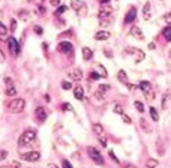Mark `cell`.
I'll return each instance as SVG.
<instances>
[{
    "label": "cell",
    "instance_id": "cell-12",
    "mask_svg": "<svg viewBox=\"0 0 171 168\" xmlns=\"http://www.w3.org/2000/svg\"><path fill=\"white\" fill-rule=\"evenodd\" d=\"M135 19H137V7L132 6L128 10V13L125 14V23H132Z\"/></svg>",
    "mask_w": 171,
    "mask_h": 168
},
{
    "label": "cell",
    "instance_id": "cell-17",
    "mask_svg": "<svg viewBox=\"0 0 171 168\" xmlns=\"http://www.w3.org/2000/svg\"><path fill=\"white\" fill-rule=\"evenodd\" d=\"M73 96L76 98L78 101H82V99H84V88H82L81 85H76V86L73 88Z\"/></svg>",
    "mask_w": 171,
    "mask_h": 168
},
{
    "label": "cell",
    "instance_id": "cell-27",
    "mask_svg": "<svg viewBox=\"0 0 171 168\" xmlns=\"http://www.w3.org/2000/svg\"><path fill=\"white\" fill-rule=\"evenodd\" d=\"M134 106L137 108V111H138V112H144V105L139 102V101H135V102H134Z\"/></svg>",
    "mask_w": 171,
    "mask_h": 168
},
{
    "label": "cell",
    "instance_id": "cell-5",
    "mask_svg": "<svg viewBox=\"0 0 171 168\" xmlns=\"http://www.w3.org/2000/svg\"><path fill=\"white\" fill-rule=\"evenodd\" d=\"M139 88H141V90H142V93L145 95L147 99H148V98H150V99H154V98H155V93H154V90H152V86L148 81H141V82H139Z\"/></svg>",
    "mask_w": 171,
    "mask_h": 168
},
{
    "label": "cell",
    "instance_id": "cell-52",
    "mask_svg": "<svg viewBox=\"0 0 171 168\" xmlns=\"http://www.w3.org/2000/svg\"><path fill=\"white\" fill-rule=\"evenodd\" d=\"M2 62H5V56H3V55L0 53V63H2Z\"/></svg>",
    "mask_w": 171,
    "mask_h": 168
},
{
    "label": "cell",
    "instance_id": "cell-4",
    "mask_svg": "<svg viewBox=\"0 0 171 168\" xmlns=\"http://www.w3.org/2000/svg\"><path fill=\"white\" fill-rule=\"evenodd\" d=\"M86 152L89 155V158L92 160L95 164H98V165H102L104 164V158H102V154L99 152L96 148H93V147H88L86 148Z\"/></svg>",
    "mask_w": 171,
    "mask_h": 168
},
{
    "label": "cell",
    "instance_id": "cell-36",
    "mask_svg": "<svg viewBox=\"0 0 171 168\" xmlns=\"http://www.w3.org/2000/svg\"><path fill=\"white\" fill-rule=\"evenodd\" d=\"M122 121H124L125 124H132V121H131V118L128 115H125V114H122Z\"/></svg>",
    "mask_w": 171,
    "mask_h": 168
},
{
    "label": "cell",
    "instance_id": "cell-49",
    "mask_svg": "<svg viewBox=\"0 0 171 168\" xmlns=\"http://www.w3.org/2000/svg\"><path fill=\"white\" fill-rule=\"evenodd\" d=\"M124 168H137V167L132 165V164H127V165H124Z\"/></svg>",
    "mask_w": 171,
    "mask_h": 168
},
{
    "label": "cell",
    "instance_id": "cell-50",
    "mask_svg": "<svg viewBox=\"0 0 171 168\" xmlns=\"http://www.w3.org/2000/svg\"><path fill=\"white\" fill-rule=\"evenodd\" d=\"M47 168H59V167H58L56 164H49V165H47Z\"/></svg>",
    "mask_w": 171,
    "mask_h": 168
},
{
    "label": "cell",
    "instance_id": "cell-55",
    "mask_svg": "<svg viewBox=\"0 0 171 168\" xmlns=\"http://www.w3.org/2000/svg\"><path fill=\"white\" fill-rule=\"evenodd\" d=\"M17 168H20V167H17Z\"/></svg>",
    "mask_w": 171,
    "mask_h": 168
},
{
    "label": "cell",
    "instance_id": "cell-26",
    "mask_svg": "<svg viewBox=\"0 0 171 168\" xmlns=\"http://www.w3.org/2000/svg\"><path fill=\"white\" fill-rule=\"evenodd\" d=\"M150 115H151L152 121H158V112H157V109H155L154 106H151V108H150Z\"/></svg>",
    "mask_w": 171,
    "mask_h": 168
},
{
    "label": "cell",
    "instance_id": "cell-30",
    "mask_svg": "<svg viewBox=\"0 0 171 168\" xmlns=\"http://www.w3.org/2000/svg\"><path fill=\"white\" fill-rule=\"evenodd\" d=\"M114 112H115V114H119V115H122V114H124V109H122L121 105H114Z\"/></svg>",
    "mask_w": 171,
    "mask_h": 168
},
{
    "label": "cell",
    "instance_id": "cell-22",
    "mask_svg": "<svg viewBox=\"0 0 171 168\" xmlns=\"http://www.w3.org/2000/svg\"><path fill=\"white\" fill-rule=\"evenodd\" d=\"M118 79H119V82H122V84H125V85L130 84V82H128V76H127L125 71H119L118 72Z\"/></svg>",
    "mask_w": 171,
    "mask_h": 168
},
{
    "label": "cell",
    "instance_id": "cell-34",
    "mask_svg": "<svg viewBox=\"0 0 171 168\" xmlns=\"http://www.w3.org/2000/svg\"><path fill=\"white\" fill-rule=\"evenodd\" d=\"M68 10V6H59L58 7V10H56V13H55V16L56 14H60V13H63V12H66Z\"/></svg>",
    "mask_w": 171,
    "mask_h": 168
},
{
    "label": "cell",
    "instance_id": "cell-47",
    "mask_svg": "<svg viewBox=\"0 0 171 168\" xmlns=\"http://www.w3.org/2000/svg\"><path fill=\"white\" fill-rule=\"evenodd\" d=\"M50 5H53V6H59V0H50Z\"/></svg>",
    "mask_w": 171,
    "mask_h": 168
},
{
    "label": "cell",
    "instance_id": "cell-28",
    "mask_svg": "<svg viewBox=\"0 0 171 168\" xmlns=\"http://www.w3.org/2000/svg\"><path fill=\"white\" fill-rule=\"evenodd\" d=\"M6 93L9 95V96H14V95H16V89H14V86H7Z\"/></svg>",
    "mask_w": 171,
    "mask_h": 168
},
{
    "label": "cell",
    "instance_id": "cell-46",
    "mask_svg": "<svg viewBox=\"0 0 171 168\" xmlns=\"http://www.w3.org/2000/svg\"><path fill=\"white\" fill-rule=\"evenodd\" d=\"M108 89H109L108 85H101V86H99V90H102V92H105V90H108Z\"/></svg>",
    "mask_w": 171,
    "mask_h": 168
},
{
    "label": "cell",
    "instance_id": "cell-7",
    "mask_svg": "<svg viewBox=\"0 0 171 168\" xmlns=\"http://www.w3.org/2000/svg\"><path fill=\"white\" fill-rule=\"evenodd\" d=\"M20 158H22L23 161L36 162L40 160V154L38 151H29V152H25V154H20Z\"/></svg>",
    "mask_w": 171,
    "mask_h": 168
},
{
    "label": "cell",
    "instance_id": "cell-32",
    "mask_svg": "<svg viewBox=\"0 0 171 168\" xmlns=\"http://www.w3.org/2000/svg\"><path fill=\"white\" fill-rule=\"evenodd\" d=\"M139 122H141V127L144 128L145 132H150V127L147 125V122H145V119H144V118H141V121H139Z\"/></svg>",
    "mask_w": 171,
    "mask_h": 168
},
{
    "label": "cell",
    "instance_id": "cell-39",
    "mask_svg": "<svg viewBox=\"0 0 171 168\" xmlns=\"http://www.w3.org/2000/svg\"><path fill=\"white\" fill-rule=\"evenodd\" d=\"M99 138V142H101V145H102V147H106V138L104 135L102 136H98Z\"/></svg>",
    "mask_w": 171,
    "mask_h": 168
},
{
    "label": "cell",
    "instance_id": "cell-51",
    "mask_svg": "<svg viewBox=\"0 0 171 168\" xmlns=\"http://www.w3.org/2000/svg\"><path fill=\"white\" fill-rule=\"evenodd\" d=\"M106 3H109V0H101V5H106Z\"/></svg>",
    "mask_w": 171,
    "mask_h": 168
},
{
    "label": "cell",
    "instance_id": "cell-16",
    "mask_svg": "<svg viewBox=\"0 0 171 168\" xmlns=\"http://www.w3.org/2000/svg\"><path fill=\"white\" fill-rule=\"evenodd\" d=\"M170 99H171V92L170 90H165L164 95H163V101H161V108H163V109H167V108H168Z\"/></svg>",
    "mask_w": 171,
    "mask_h": 168
},
{
    "label": "cell",
    "instance_id": "cell-41",
    "mask_svg": "<svg viewBox=\"0 0 171 168\" xmlns=\"http://www.w3.org/2000/svg\"><path fill=\"white\" fill-rule=\"evenodd\" d=\"M164 20L171 26V13H167V14H165V16H164Z\"/></svg>",
    "mask_w": 171,
    "mask_h": 168
},
{
    "label": "cell",
    "instance_id": "cell-38",
    "mask_svg": "<svg viewBox=\"0 0 171 168\" xmlns=\"http://www.w3.org/2000/svg\"><path fill=\"white\" fill-rule=\"evenodd\" d=\"M62 108H63V111H73L71 103H63V105H62Z\"/></svg>",
    "mask_w": 171,
    "mask_h": 168
},
{
    "label": "cell",
    "instance_id": "cell-8",
    "mask_svg": "<svg viewBox=\"0 0 171 168\" xmlns=\"http://www.w3.org/2000/svg\"><path fill=\"white\" fill-rule=\"evenodd\" d=\"M7 46H9V49H10V52H12V55L13 56H19V52H20V46L19 43H17V40L14 38H10L7 39Z\"/></svg>",
    "mask_w": 171,
    "mask_h": 168
},
{
    "label": "cell",
    "instance_id": "cell-24",
    "mask_svg": "<svg viewBox=\"0 0 171 168\" xmlns=\"http://www.w3.org/2000/svg\"><path fill=\"white\" fill-rule=\"evenodd\" d=\"M145 165H147V168H157L158 167V161L157 160H154V158H148L147 162H145Z\"/></svg>",
    "mask_w": 171,
    "mask_h": 168
},
{
    "label": "cell",
    "instance_id": "cell-35",
    "mask_svg": "<svg viewBox=\"0 0 171 168\" xmlns=\"http://www.w3.org/2000/svg\"><path fill=\"white\" fill-rule=\"evenodd\" d=\"M16 27H17V23H16V20L14 19H10V29H12V32L16 30Z\"/></svg>",
    "mask_w": 171,
    "mask_h": 168
},
{
    "label": "cell",
    "instance_id": "cell-48",
    "mask_svg": "<svg viewBox=\"0 0 171 168\" xmlns=\"http://www.w3.org/2000/svg\"><path fill=\"white\" fill-rule=\"evenodd\" d=\"M105 55L108 56V58H111L112 55H111V52H109V49H105Z\"/></svg>",
    "mask_w": 171,
    "mask_h": 168
},
{
    "label": "cell",
    "instance_id": "cell-18",
    "mask_svg": "<svg viewBox=\"0 0 171 168\" xmlns=\"http://www.w3.org/2000/svg\"><path fill=\"white\" fill-rule=\"evenodd\" d=\"M82 56H84V59L85 60H89V59L93 56V52H92V49H89V47H82Z\"/></svg>",
    "mask_w": 171,
    "mask_h": 168
},
{
    "label": "cell",
    "instance_id": "cell-45",
    "mask_svg": "<svg viewBox=\"0 0 171 168\" xmlns=\"http://www.w3.org/2000/svg\"><path fill=\"white\" fill-rule=\"evenodd\" d=\"M35 32L38 33V35H42L43 30H42V27H40V26H35Z\"/></svg>",
    "mask_w": 171,
    "mask_h": 168
},
{
    "label": "cell",
    "instance_id": "cell-15",
    "mask_svg": "<svg viewBox=\"0 0 171 168\" xmlns=\"http://www.w3.org/2000/svg\"><path fill=\"white\" fill-rule=\"evenodd\" d=\"M109 38H111V33L108 30H99L95 33V40H106Z\"/></svg>",
    "mask_w": 171,
    "mask_h": 168
},
{
    "label": "cell",
    "instance_id": "cell-29",
    "mask_svg": "<svg viewBox=\"0 0 171 168\" xmlns=\"http://www.w3.org/2000/svg\"><path fill=\"white\" fill-rule=\"evenodd\" d=\"M62 89H65V90L72 89V84L68 82V81H63V82H62Z\"/></svg>",
    "mask_w": 171,
    "mask_h": 168
},
{
    "label": "cell",
    "instance_id": "cell-11",
    "mask_svg": "<svg viewBox=\"0 0 171 168\" xmlns=\"http://www.w3.org/2000/svg\"><path fill=\"white\" fill-rule=\"evenodd\" d=\"M58 50L60 53H69V52L73 50V46L71 42H60L59 45H58Z\"/></svg>",
    "mask_w": 171,
    "mask_h": 168
},
{
    "label": "cell",
    "instance_id": "cell-25",
    "mask_svg": "<svg viewBox=\"0 0 171 168\" xmlns=\"http://www.w3.org/2000/svg\"><path fill=\"white\" fill-rule=\"evenodd\" d=\"M150 12H151V5L150 3H145V6H144V19L145 20L150 19Z\"/></svg>",
    "mask_w": 171,
    "mask_h": 168
},
{
    "label": "cell",
    "instance_id": "cell-37",
    "mask_svg": "<svg viewBox=\"0 0 171 168\" xmlns=\"http://www.w3.org/2000/svg\"><path fill=\"white\" fill-rule=\"evenodd\" d=\"M19 14H20V17H23V20H27V19H29V16H27L29 13H27L26 10H22V12H20Z\"/></svg>",
    "mask_w": 171,
    "mask_h": 168
},
{
    "label": "cell",
    "instance_id": "cell-54",
    "mask_svg": "<svg viewBox=\"0 0 171 168\" xmlns=\"http://www.w3.org/2000/svg\"><path fill=\"white\" fill-rule=\"evenodd\" d=\"M170 56H171V53H170Z\"/></svg>",
    "mask_w": 171,
    "mask_h": 168
},
{
    "label": "cell",
    "instance_id": "cell-2",
    "mask_svg": "<svg viewBox=\"0 0 171 168\" xmlns=\"http://www.w3.org/2000/svg\"><path fill=\"white\" fill-rule=\"evenodd\" d=\"M35 138H36V129H27V131H25L19 138V147L29 145L30 142L35 141Z\"/></svg>",
    "mask_w": 171,
    "mask_h": 168
},
{
    "label": "cell",
    "instance_id": "cell-44",
    "mask_svg": "<svg viewBox=\"0 0 171 168\" xmlns=\"http://www.w3.org/2000/svg\"><path fill=\"white\" fill-rule=\"evenodd\" d=\"M91 78H92V79H95V81H98L101 76H99L98 72H92V73H91Z\"/></svg>",
    "mask_w": 171,
    "mask_h": 168
},
{
    "label": "cell",
    "instance_id": "cell-1",
    "mask_svg": "<svg viewBox=\"0 0 171 168\" xmlns=\"http://www.w3.org/2000/svg\"><path fill=\"white\" fill-rule=\"evenodd\" d=\"M25 106H26L25 99L16 98L13 101H10V103L7 105V109H9V112H12V114H20L22 111L25 109Z\"/></svg>",
    "mask_w": 171,
    "mask_h": 168
},
{
    "label": "cell",
    "instance_id": "cell-53",
    "mask_svg": "<svg viewBox=\"0 0 171 168\" xmlns=\"http://www.w3.org/2000/svg\"><path fill=\"white\" fill-rule=\"evenodd\" d=\"M148 47H150V49H154V47H155V45H154V43H150V45H148Z\"/></svg>",
    "mask_w": 171,
    "mask_h": 168
},
{
    "label": "cell",
    "instance_id": "cell-43",
    "mask_svg": "<svg viewBox=\"0 0 171 168\" xmlns=\"http://www.w3.org/2000/svg\"><path fill=\"white\" fill-rule=\"evenodd\" d=\"M5 82H6L7 86H14V85H13V79H10V78H6V79H5Z\"/></svg>",
    "mask_w": 171,
    "mask_h": 168
},
{
    "label": "cell",
    "instance_id": "cell-23",
    "mask_svg": "<svg viewBox=\"0 0 171 168\" xmlns=\"http://www.w3.org/2000/svg\"><path fill=\"white\" fill-rule=\"evenodd\" d=\"M7 36V27L0 22V40H5Z\"/></svg>",
    "mask_w": 171,
    "mask_h": 168
},
{
    "label": "cell",
    "instance_id": "cell-6",
    "mask_svg": "<svg viewBox=\"0 0 171 168\" xmlns=\"http://www.w3.org/2000/svg\"><path fill=\"white\" fill-rule=\"evenodd\" d=\"M125 52L128 53V55H132L134 58H135V62L139 63V62H142L145 59V53L141 49H137V47H131V46H128V47H125Z\"/></svg>",
    "mask_w": 171,
    "mask_h": 168
},
{
    "label": "cell",
    "instance_id": "cell-19",
    "mask_svg": "<svg viewBox=\"0 0 171 168\" xmlns=\"http://www.w3.org/2000/svg\"><path fill=\"white\" fill-rule=\"evenodd\" d=\"M95 68H96V71H98V73H99V76H101V78H106V76H108V72H106V69L101 63H95Z\"/></svg>",
    "mask_w": 171,
    "mask_h": 168
},
{
    "label": "cell",
    "instance_id": "cell-21",
    "mask_svg": "<svg viewBox=\"0 0 171 168\" xmlns=\"http://www.w3.org/2000/svg\"><path fill=\"white\" fill-rule=\"evenodd\" d=\"M163 36L165 38V40H167V42H171V26L170 25L163 29Z\"/></svg>",
    "mask_w": 171,
    "mask_h": 168
},
{
    "label": "cell",
    "instance_id": "cell-20",
    "mask_svg": "<svg viewBox=\"0 0 171 168\" xmlns=\"http://www.w3.org/2000/svg\"><path fill=\"white\" fill-rule=\"evenodd\" d=\"M92 129H93V132H95V135H96V136H102V135H104V128H102V125H101V124H93Z\"/></svg>",
    "mask_w": 171,
    "mask_h": 168
},
{
    "label": "cell",
    "instance_id": "cell-3",
    "mask_svg": "<svg viewBox=\"0 0 171 168\" xmlns=\"http://www.w3.org/2000/svg\"><path fill=\"white\" fill-rule=\"evenodd\" d=\"M71 7L76 12L78 16H86V13H88V6L82 0H71Z\"/></svg>",
    "mask_w": 171,
    "mask_h": 168
},
{
    "label": "cell",
    "instance_id": "cell-40",
    "mask_svg": "<svg viewBox=\"0 0 171 168\" xmlns=\"http://www.w3.org/2000/svg\"><path fill=\"white\" fill-rule=\"evenodd\" d=\"M62 167H63V168H72V165H71V162H69V161L63 160V161H62Z\"/></svg>",
    "mask_w": 171,
    "mask_h": 168
},
{
    "label": "cell",
    "instance_id": "cell-10",
    "mask_svg": "<svg viewBox=\"0 0 171 168\" xmlns=\"http://www.w3.org/2000/svg\"><path fill=\"white\" fill-rule=\"evenodd\" d=\"M68 75H69V78H71L72 81H75V82L82 81V78H84V75H82V71H81L79 68H72L71 71L68 72Z\"/></svg>",
    "mask_w": 171,
    "mask_h": 168
},
{
    "label": "cell",
    "instance_id": "cell-31",
    "mask_svg": "<svg viewBox=\"0 0 171 168\" xmlns=\"http://www.w3.org/2000/svg\"><path fill=\"white\" fill-rule=\"evenodd\" d=\"M95 98H96L98 101H104V98H105V93H104L102 90H98V92H95Z\"/></svg>",
    "mask_w": 171,
    "mask_h": 168
},
{
    "label": "cell",
    "instance_id": "cell-13",
    "mask_svg": "<svg viewBox=\"0 0 171 168\" xmlns=\"http://www.w3.org/2000/svg\"><path fill=\"white\" fill-rule=\"evenodd\" d=\"M130 35L131 36H134L135 39H138V40H144V33H142V30H141V27H138V26H132L131 30H130Z\"/></svg>",
    "mask_w": 171,
    "mask_h": 168
},
{
    "label": "cell",
    "instance_id": "cell-14",
    "mask_svg": "<svg viewBox=\"0 0 171 168\" xmlns=\"http://www.w3.org/2000/svg\"><path fill=\"white\" fill-rule=\"evenodd\" d=\"M35 116H36V118L39 119L40 122L46 121L47 114H46V111H45V108H42V106H38V108L35 109Z\"/></svg>",
    "mask_w": 171,
    "mask_h": 168
},
{
    "label": "cell",
    "instance_id": "cell-9",
    "mask_svg": "<svg viewBox=\"0 0 171 168\" xmlns=\"http://www.w3.org/2000/svg\"><path fill=\"white\" fill-rule=\"evenodd\" d=\"M112 14V6L111 5H101V9H99L98 16L101 19H108Z\"/></svg>",
    "mask_w": 171,
    "mask_h": 168
},
{
    "label": "cell",
    "instance_id": "cell-42",
    "mask_svg": "<svg viewBox=\"0 0 171 168\" xmlns=\"http://www.w3.org/2000/svg\"><path fill=\"white\" fill-rule=\"evenodd\" d=\"M109 157H111V160H114V161L117 162V164L119 162V160L117 158V157H115V154H114V151H109Z\"/></svg>",
    "mask_w": 171,
    "mask_h": 168
},
{
    "label": "cell",
    "instance_id": "cell-33",
    "mask_svg": "<svg viewBox=\"0 0 171 168\" xmlns=\"http://www.w3.org/2000/svg\"><path fill=\"white\" fill-rule=\"evenodd\" d=\"M7 154H9V152H7L6 149H0V161L6 160V158H7Z\"/></svg>",
    "mask_w": 171,
    "mask_h": 168
}]
</instances>
